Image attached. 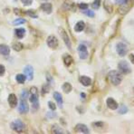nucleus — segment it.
Here are the masks:
<instances>
[{"mask_svg": "<svg viewBox=\"0 0 134 134\" xmlns=\"http://www.w3.org/2000/svg\"><path fill=\"white\" fill-rule=\"evenodd\" d=\"M107 77L113 85H119V84L121 82V80H122L121 74H120L119 72L114 71V70L111 71V72L108 74Z\"/></svg>", "mask_w": 134, "mask_h": 134, "instance_id": "obj_1", "label": "nucleus"}, {"mask_svg": "<svg viewBox=\"0 0 134 134\" xmlns=\"http://www.w3.org/2000/svg\"><path fill=\"white\" fill-rule=\"evenodd\" d=\"M30 102L33 105L34 109H38L39 102H38V95H37V89L35 87H32L30 89Z\"/></svg>", "mask_w": 134, "mask_h": 134, "instance_id": "obj_2", "label": "nucleus"}, {"mask_svg": "<svg viewBox=\"0 0 134 134\" xmlns=\"http://www.w3.org/2000/svg\"><path fill=\"white\" fill-rule=\"evenodd\" d=\"M11 129L17 132H22L25 129V125L20 120H15L11 123Z\"/></svg>", "mask_w": 134, "mask_h": 134, "instance_id": "obj_3", "label": "nucleus"}, {"mask_svg": "<svg viewBox=\"0 0 134 134\" xmlns=\"http://www.w3.org/2000/svg\"><path fill=\"white\" fill-rule=\"evenodd\" d=\"M58 32L60 34V36L62 37V39L64 40V44H66V46L68 47L69 49H71V41H70V38H69L68 35H67L66 31L64 30V28H62V27H59Z\"/></svg>", "mask_w": 134, "mask_h": 134, "instance_id": "obj_4", "label": "nucleus"}, {"mask_svg": "<svg viewBox=\"0 0 134 134\" xmlns=\"http://www.w3.org/2000/svg\"><path fill=\"white\" fill-rule=\"evenodd\" d=\"M118 67H119V70L121 71V72H122L124 74H130V72H131V67H130L129 64H128L126 61H121V62H120Z\"/></svg>", "mask_w": 134, "mask_h": 134, "instance_id": "obj_5", "label": "nucleus"}, {"mask_svg": "<svg viewBox=\"0 0 134 134\" xmlns=\"http://www.w3.org/2000/svg\"><path fill=\"white\" fill-rule=\"evenodd\" d=\"M46 43H47V45L52 49H56L57 47H58V39H57L55 36H54V35L48 36Z\"/></svg>", "mask_w": 134, "mask_h": 134, "instance_id": "obj_6", "label": "nucleus"}, {"mask_svg": "<svg viewBox=\"0 0 134 134\" xmlns=\"http://www.w3.org/2000/svg\"><path fill=\"white\" fill-rule=\"evenodd\" d=\"M116 49H117V53L120 56H124L126 55L128 52V48L127 45H126L124 43H119L116 46Z\"/></svg>", "mask_w": 134, "mask_h": 134, "instance_id": "obj_7", "label": "nucleus"}, {"mask_svg": "<svg viewBox=\"0 0 134 134\" xmlns=\"http://www.w3.org/2000/svg\"><path fill=\"white\" fill-rule=\"evenodd\" d=\"M18 111L22 114H25V113H27V112H28L29 106H28V104H27V102H25V99H21L20 103H19Z\"/></svg>", "mask_w": 134, "mask_h": 134, "instance_id": "obj_8", "label": "nucleus"}, {"mask_svg": "<svg viewBox=\"0 0 134 134\" xmlns=\"http://www.w3.org/2000/svg\"><path fill=\"white\" fill-rule=\"evenodd\" d=\"M78 52H79V56L81 59H87L88 57V52L87 48L84 44H80L78 46Z\"/></svg>", "mask_w": 134, "mask_h": 134, "instance_id": "obj_9", "label": "nucleus"}, {"mask_svg": "<svg viewBox=\"0 0 134 134\" xmlns=\"http://www.w3.org/2000/svg\"><path fill=\"white\" fill-rule=\"evenodd\" d=\"M24 72L27 80L32 81L34 78V69L31 65H26L24 69Z\"/></svg>", "mask_w": 134, "mask_h": 134, "instance_id": "obj_10", "label": "nucleus"}, {"mask_svg": "<svg viewBox=\"0 0 134 134\" xmlns=\"http://www.w3.org/2000/svg\"><path fill=\"white\" fill-rule=\"evenodd\" d=\"M75 131L77 133H89V129L86 125L84 124H77L74 128Z\"/></svg>", "mask_w": 134, "mask_h": 134, "instance_id": "obj_11", "label": "nucleus"}, {"mask_svg": "<svg viewBox=\"0 0 134 134\" xmlns=\"http://www.w3.org/2000/svg\"><path fill=\"white\" fill-rule=\"evenodd\" d=\"M106 104H107L108 108L111 110H116L118 109V102H116L113 98H108L107 100H106Z\"/></svg>", "mask_w": 134, "mask_h": 134, "instance_id": "obj_12", "label": "nucleus"}, {"mask_svg": "<svg viewBox=\"0 0 134 134\" xmlns=\"http://www.w3.org/2000/svg\"><path fill=\"white\" fill-rule=\"evenodd\" d=\"M79 81H80V82L83 86H89L91 85V83H92V80H91V78L88 77V76H84V75L81 76Z\"/></svg>", "mask_w": 134, "mask_h": 134, "instance_id": "obj_13", "label": "nucleus"}, {"mask_svg": "<svg viewBox=\"0 0 134 134\" xmlns=\"http://www.w3.org/2000/svg\"><path fill=\"white\" fill-rule=\"evenodd\" d=\"M8 103L12 108H15L17 104V98L15 94H10L8 96Z\"/></svg>", "mask_w": 134, "mask_h": 134, "instance_id": "obj_14", "label": "nucleus"}, {"mask_svg": "<svg viewBox=\"0 0 134 134\" xmlns=\"http://www.w3.org/2000/svg\"><path fill=\"white\" fill-rule=\"evenodd\" d=\"M41 9L46 14H50L53 10V7L51 4L49 3H44L43 5H41Z\"/></svg>", "mask_w": 134, "mask_h": 134, "instance_id": "obj_15", "label": "nucleus"}, {"mask_svg": "<svg viewBox=\"0 0 134 134\" xmlns=\"http://www.w3.org/2000/svg\"><path fill=\"white\" fill-rule=\"evenodd\" d=\"M54 100H56V102L58 103V106L60 108H62L63 107V97H62V95H61L59 92H54Z\"/></svg>", "mask_w": 134, "mask_h": 134, "instance_id": "obj_16", "label": "nucleus"}, {"mask_svg": "<svg viewBox=\"0 0 134 134\" xmlns=\"http://www.w3.org/2000/svg\"><path fill=\"white\" fill-rule=\"evenodd\" d=\"M0 54L3 55H8L10 54V49L7 45L5 44H1L0 45Z\"/></svg>", "mask_w": 134, "mask_h": 134, "instance_id": "obj_17", "label": "nucleus"}, {"mask_svg": "<svg viewBox=\"0 0 134 134\" xmlns=\"http://www.w3.org/2000/svg\"><path fill=\"white\" fill-rule=\"evenodd\" d=\"M84 27H85V24H84V22L80 21V22H78L75 25V26H74V30H75V32H78V33L82 32V31H83Z\"/></svg>", "mask_w": 134, "mask_h": 134, "instance_id": "obj_18", "label": "nucleus"}, {"mask_svg": "<svg viewBox=\"0 0 134 134\" xmlns=\"http://www.w3.org/2000/svg\"><path fill=\"white\" fill-rule=\"evenodd\" d=\"M15 36H16L17 38L21 39V38H23V37L25 36V30L24 28L15 29Z\"/></svg>", "mask_w": 134, "mask_h": 134, "instance_id": "obj_19", "label": "nucleus"}, {"mask_svg": "<svg viewBox=\"0 0 134 134\" xmlns=\"http://www.w3.org/2000/svg\"><path fill=\"white\" fill-rule=\"evenodd\" d=\"M103 7L108 13H111L112 12V5L111 2L108 1V0H105V1L103 2Z\"/></svg>", "mask_w": 134, "mask_h": 134, "instance_id": "obj_20", "label": "nucleus"}, {"mask_svg": "<svg viewBox=\"0 0 134 134\" xmlns=\"http://www.w3.org/2000/svg\"><path fill=\"white\" fill-rule=\"evenodd\" d=\"M72 89V85H71L69 82H64V85H63V90H64V92H65V93H69V92H71Z\"/></svg>", "mask_w": 134, "mask_h": 134, "instance_id": "obj_21", "label": "nucleus"}, {"mask_svg": "<svg viewBox=\"0 0 134 134\" xmlns=\"http://www.w3.org/2000/svg\"><path fill=\"white\" fill-rule=\"evenodd\" d=\"M64 64H65L67 66L70 65V64L72 63V56L69 55V54H65V55H64Z\"/></svg>", "mask_w": 134, "mask_h": 134, "instance_id": "obj_22", "label": "nucleus"}, {"mask_svg": "<svg viewBox=\"0 0 134 134\" xmlns=\"http://www.w3.org/2000/svg\"><path fill=\"white\" fill-rule=\"evenodd\" d=\"M15 79H16L18 83H24V82H25V80H26V77H25V75H24V74H17Z\"/></svg>", "mask_w": 134, "mask_h": 134, "instance_id": "obj_23", "label": "nucleus"}, {"mask_svg": "<svg viewBox=\"0 0 134 134\" xmlns=\"http://www.w3.org/2000/svg\"><path fill=\"white\" fill-rule=\"evenodd\" d=\"M13 49L17 51V52H19V51H21L23 49V44L19 42L15 43V44H13Z\"/></svg>", "mask_w": 134, "mask_h": 134, "instance_id": "obj_24", "label": "nucleus"}, {"mask_svg": "<svg viewBox=\"0 0 134 134\" xmlns=\"http://www.w3.org/2000/svg\"><path fill=\"white\" fill-rule=\"evenodd\" d=\"M52 131H53L54 133H56V134H57V133L61 134V133H64V131H63V130L61 129V128L59 127L58 125H54V126H53Z\"/></svg>", "mask_w": 134, "mask_h": 134, "instance_id": "obj_25", "label": "nucleus"}, {"mask_svg": "<svg viewBox=\"0 0 134 134\" xmlns=\"http://www.w3.org/2000/svg\"><path fill=\"white\" fill-rule=\"evenodd\" d=\"M100 5V0H94V2L92 3V7L93 9H99Z\"/></svg>", "mask_w": 134, "mask_h": 134, "instance_id": "obj_26", "label": "nucleus"}, {"mask_svg": "<svg viewBox=\"0 0 134 134\" xmlns=\"http://www.w3.org/2000/svg\"><path fill=\"white\" fill-rule=\"evenodd\" d=\"M25 19H22V18H18L16 20L13 21V25H22V24H25Z\"/></svg>", "mask_w": 134, "mask_h": 134, "instance_id": "obj_27", "label": "nucleus"}, {"mask_svg": "<svg viewBox=\"0 0 134 134\" xmlns=\"http://www.w3.org/2000/svg\"><path fill=\"white\" fill-rule=\"evenodd\" d=\"M26 15H29V16H31V17H33V18H36V17H37L36 13H35V12L34 11V10H28V11H26Z\"/></svg>", "mask_w": 134, "mask_h": 134, "instance_id": "obj_28", "label": "nucleus"}, {"mask_svg": "<svg viewBox=\"0 0 134 134\" xmlns=\"http://www.w3.org/2000/svg\"><path fill=\"white\" fill-rule=\"evenodd\" d=\"M127 111H128V108L126 107V106H123V105L121 106V109L119 110V113L120 114H125Z\"/></svg>", "mask_w": 134, "mask_h": 134, "instance_id": "obj_29", "label": "nucleus"}, {"mask_svg": "<svg viewBox=\"0 0 134 134\" xmlns=\"http://www.w3.org/2000/svg\"><path fill=\"white\" fill-rule=\"evenodd\" d=\"M28 95H29V93L27 92V91L24 90L22 92V93H21V99H25V100L27 97H28Z\"/></svg>", "mask_w": 134, "mask_h": 134, "instance_id": "obj_30", "label": "nucleus"}, {"mask_svg": "<svg viewBox=\"0 0 134 134\" xmlns=\"http://www.w3.org/2000/svg\"><path fill=\"white\" fill-rule=\"evenodd\" d=\"M83 13H84V15H86L87 16H90V17L94 16V13L92 10H86V11H84Z\"/></svg>", "mask_w": 134, "mask_h": 134, "instance_id": "obj_31", "label": "nucleus"}, {"mask_svg": "<svg viewBox=\"0 0 134 134\" xmlns=\"http://www.w3.org/2000/svg\"><path fill=\"white\" fill-rule=\"evenodd\" d=\"M48 106H49V108H50L51 110H53V111H54V110L56 109L55 104H54V102H48Z\"/></svg>", "mask_w": 134, "mask_h": 134, "instance_id": "obj_32", "label": "nucleus"}, {"mask_svg": "<svg viewBox=\"0 0 134 134\" xmlns=\"http://www.w3.org/2000/svg\"><path fill=\"white\" fill-rule=\"evenodd\" d=\"M24 5H30L33 3V0H21Z\"/></svg>", "mask_w": 134, "mask_h": 134, "instance_id": "obj_33", "label": "nucleus"}, {"mask_svg": "<svg viewBox=\"0 0 134 134\" xmlns=\"http://www.w3.org/2000/svg\"><path fill=\"white\" fill-rule=\"evenodd\" d=\"M78 7H80L81 9H87L88 8V5H87V4H85V3H80Z\"/></svg>", "mask_w": 134, "mask_h": 134, "instance_id": "obj_34", "label": "nucleus"}, {"mask_svg": "<svg viewBox=\"0 0 134 134\" xmlns=\"http://www.w3.org/2000/svg\"><path fill=\"white\" fill-rule=\"evenodd\" d=\"M5 67H4V65H2V64H0V76H3L5 74Z\"/></svg>", "mask_w": 134, "mask_h": 134, "instance_id": "obj_35", "label": "nucleus"}, {"mask_svg": "<svg viewBox=\"0 0 134 134\" xmlns=\"http://www.w3.org/2000/svg\"><path fill=\"white\" fill-rule=\"evenodd\" d=\"M72 4H69L68 2H64V8H65V9H70V8H72Z\"/></svg>", "mask_w": 134, "mask_h": 134, "instance_id": "obj_36", "label": "nucleus"}, {"mask_svg": "<svg viewBox=\"0 0 134 134\" xmlns=\"http://www.w3.org/2000/svg\"><path fill=\"white\" fill-rule=\"evenodd\" d=\"M48 90H49V87L48 86H44L43 87V90H42V92H43V94H45L47 92H48Z\"/></svg>", "mask_w": 134, "mask_h": 134, "instance_id": "obj_37", "label": "nucleus"}, {"mask_svg": "<svg viewBox=\"0 0 134 134\" xmlns=\"http://www.w3.org/2000/svg\"><path fill=\"white\" fill-rule=\"evenodd\" d=\"M130 60H131V62L134 64V54H131V55H130Z\"/></svg>", "mask_w": 134, "mask_h": 134, "instance_id": "obj_38", "label": "nucleus"}, {"mask_svg": "<svg viewBox=\"0 0 134 134\" xmlns=\"http://www.w3.org/2000/svg\"><path fill=\"white\" fill-rule=\"evenodd\" d=\"M19 12H20L19 9H15V13L16 14V15H19V14H21V13H19Z\"/></svg>", "mask_w": 134, "mask_h": 134, "instance_id": "obj_39", "label": "nucleus"}, {"mask_svg": "<svg viewBox=\"0 0 134 134\" xmlns=\"http://www.w3.org/2000/svg\"><path fill=\"white\" fill-rule=\"evenodd\" d=\"M43 1H47V0H43Z\"/></svg>", "mask_w": 134, "mask_h": 134, "instance_id": "obj_40", "label": "nucleus"}, {"mask_svg": "<svg viewBox=\"0 0 134 134\" xmlns=\"http://www.w3.org/2000/svg\"><path fill=\"white\" fill-rule=\"evenodd\" d=\"M15 1H16V0H15Z\"/></svg>", "mask_w": 134, "mask_h": 134, "instance_id": "obj_41", "label": "nucleus"}]
</instances>
